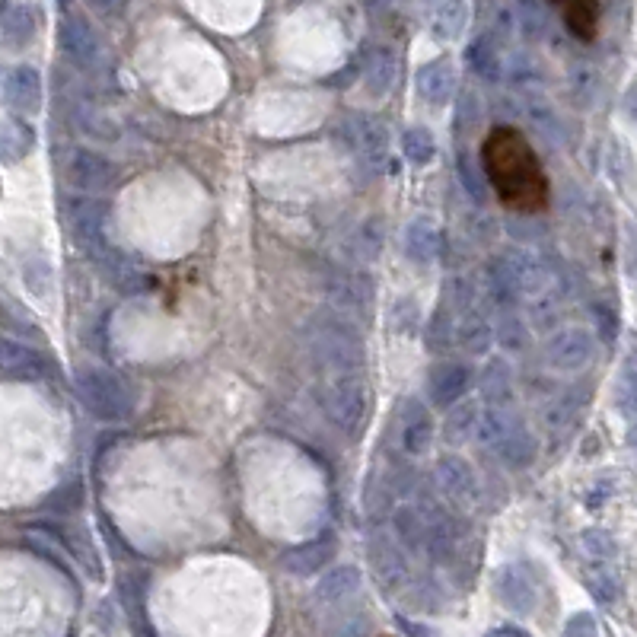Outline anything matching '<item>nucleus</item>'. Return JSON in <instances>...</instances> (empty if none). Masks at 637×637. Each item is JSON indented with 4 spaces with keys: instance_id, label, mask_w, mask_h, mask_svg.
Wrapping results in <instances>:
<instances>
[{
    "instance_id": "nucleus-10",
    "label": "nucleus",
    "mask_w": 637,
    "mask_h": 637,
    "mask_svg": "<svg viewBox=\"0 0 637 637\" xmlns=\"http://www.w3.org/2000/svg\"><path fill=\"white\" fill-rule=\"evenodd\" d=\"M329 561V548L325 545H306V548H300V552H294V555H287V571H294V574H313V571H319V567Z\"/></svg>"
},
{
    "instance_id": "nucleus-14",
    "label": "nucleus",
    "mask_w": 637,
    "mask_h": 637,
    "mask_svg": "<svg viewBox=\"0 0 637 637\" xmlns=\"http://www.w3.org/2000/svg\"><path fill=\"white\" fill-rule=\"evenodd\" d=\"M564 637H599L596 631V622H593V615H574L571 622H567V631Z\"/></svg>"
},
{
    "instance_id": "nucleus-17",
    "label": "nucleus",
    "mask_w": 637,
    "mask_h": 637,
    "mask_svg": "<svg viewBox=\"0 0 637 637\" xmlns=\"http://www.w3.org/2000/svg\"><path fill=\"white\" fill-rule=\"evenodd\" d=\"M631 109H634V115H637V90L631 93Z\"/></svg>"
},
{
    "instance_id": "nucleus-4",
    "label": "nucleus",
    "mask_w": 637,
    "mask_h": 637,
    "mask_svg": "<svg viewBox=\"0 0 637 637\" xmlns=\"http://www.w3.org/2000/svg\"><path fill=\"white\" fill-rule=\"evenodd\" d=\"M552 4L561 10L567 29H571L577 39L590 42L596 36V16H599L596 0H552Z\"/></svg>"
},
{
    "instance_id": "nucleus-6",
    "label": "nucleus",
    "mask_w": 637,
    "mask_h": 637,
    "mask_svg": "<svg viewBox=\"0 0 637 637\" xmlns=\"http://www.w3.org/2000/svg\"><path fill=\"white\" fill-rule=\"evenodd\" d=\"M462 26H466V0H434L430 4V29L440 39L459 36Z\"/></svg>"
},
{
    "instance_id": "nucleus-13",
    "label": "nucleus",
    "mask_w": 637,
    "mask_h": 637,
    "mask_svg": "<svg viewBox=\"0 0 637 637\" xmlns=\"http://www.w3.org/2000/svg\"><path fill=\"white\" fill-rule=\"evenodd\" d=\"M405 150L411 153V157H415L418 163H424L430 153H434V141H430V134L427 131H421V128H415V131H408L405 134Z\"/></svg>"
},
{
    "instance_id": "nucleus-7",
    "label": "nucleus",
    "mask_w": 637,
    "mask_h": 637,
    "mask_svg": "<svg viewBox=\"0 0 637 637\" xmlns=\"http://www.w3.org/2000/svg\"><path fill=\"white\" fill-rule=\"evenodd\" d=\"M421 93L430 99V102H446L453 93V67L446 61H437L424 67L421 74Z\"/></svg>"
},
{
    "instance_id": "nucleus-2",
    "label": "nucleus",
    "mask_w": 637,
    "mask_h": 637,
    "mask_svg": "<svg viewBox=\"0 0 637 637\" xmlns=\"http://www.w3.org/2000/svg\"><path fill=\"white\" fill-rule=\"evenodd\" d=\"M80 395L106 418H118L128 408L125 386L118 383L112 373H102V370H90L80 376Z\"/></svg>"
},
{
    "instance_id": "nucleus-1",
    "label": "nucleus",
    "mask_w": 637,
    "mask_h": 637,
    "mask_svg": "<svg viewBox=\"0 0 637 637\" xmlns=\"http://www.w3.org/2000/svg\"><path fill=\"white\" fill-rule=\"evenodd\" d=\"M481 169L497 201L516 214H539L552 204V182L536 147L520 128L497 125L481 141Z\"/></svg>"
},
{
    "instance_id": "nucleus-16",
    "label": "nucleus",
    "mask_w": 637,
    "mask_h": 637,
    "mask_svg": "<svg viewBox=\"0 0 637 637\" xmlns=\"http://www.w3.org/2000/svg\"><path fill=\"white\" fill-rule=\"evenodd\" d=\"M405 631H408V634H415V637H430L421 625H405Z\"/></svg>"
},
{
    "instance_id": "nucleus-8",
    "label": "nucleus",
    "mask_w": 637,
    "mask_h": 637,
    "mask_svg": "<svg viewBox=\"0 0 637 637\" xmlns=\"http://www.w3.org/2000/svg\"><path fill=\"white\" fill-rule=\"evenodd\" d=\"M71 176L80 188H106V182L112 179V169L102 163L99 157H90V153H80V160L74 163Z\"/></svg>"
},
{
    "instance_id": "nucleus-18",
    "label": "nucleus",
    "mask_w": 637,
    "mask_h": 637,
    "mask_svg": "<svg viewBox=\"0 0 637 637\" xmlns=\"http://www.w3.org/2000/svg\"><path fill=\"white\" fill-rule=\"evenodd\" d=\"M631 443H634V450H637V427L631 430Z\"/></svg>"
},
{
    "instance_id": "nucleus-9",
    "label": "nucleus",
    "mask_w": 637,
    "mask_h": 637,
    "mask_svg": "<svg viewBox=\"0 0 637 637\" xmlns=\"http://www.w3.org/2000/svg\"><path fill=\"white\" fill-rule=\"evenodd\" d=\"M32 32H36V16L26 7H13L4 16V39L7 45H26L32 39Z\"/></svg>"
},
{
    "instance_id": "nucleus-5",
    "label": "nucleus",
    "mask_w": 637,
    "mask_h": 637,
    "mask_svg": "<svg viewBox=\"0 0 637 637\" xmlns=\"http://www.w3.org/2000/svg\"><path fill=\"white\" fill-rule=\"evenodd\" d=\"M61 42H64L67 55H71L83 67H90L96 61V55H99L96 36H93L90 26H86L83 20H67L64 23V32H61Z\"/></svg>"
},
{
    "instance_id": "nucleus-12",
    "label": "nucleus",
    "mask_w": 637,
    "mask_h": 637,
    "mask_svg": "<svg viewBox=\"0 0 637 637\" xmlns=\"http://www.w3.org/2000/svg\"><path fill=\"white\" fill-rule=\"evenodd\" d=\"M504 599H507L510 609L526 612V609L532 606V590H529V583H526L520 574H507V580H504Z\"/></svg>"
},
{
    "instance_id": "nucleus-15",
    "label": "nucleus",
    "mask_w": 637,
    "mask_h": 637,
    "mask_svg": "<svg viewBox=\"0 0 637 637\" xmlns=\"http://www.w3.org/2000/svg\"><path fill=\"white\" fill-rule=\"evenodd\" d=\"M90 4L96 10H102V13H118V10L125 7V0H90Z\"/></svg>"
},
{
    "instance_id": "nucleus-3",
    "label": "nucleus",
    "mask_w": 637,
    "mask_h": 637,
    "mask_svg": "<svg viewBox=\"0 0 637 637\" xmlns=\"http://www.w3.org/2000/svg\"><path fill=\"white\" fill-rule=\"evenodd\" d=\"M4 96L13 109L32 112L42 102V80L32 67H13L4 83Z\"/></svg>"
},
{
    "instance_id": "nucleus-11",
    "label": "nucleus",
    "mask_w": 637,
    "mask_h": 637,
    "mask_svg": "<svg viewBox=\"0 0 637 637\" xmlns=\"http://www.w3.org/2000/svg\"><path fill=\"white\" fill-rule=\"evenodd\" d=\"M357 574L354 571H338V574H332L329 580L322 583L319 587V596L325 599V602H338V599H344V596H351L354 590H357Z\"/></svg>"
}]
</instances>
